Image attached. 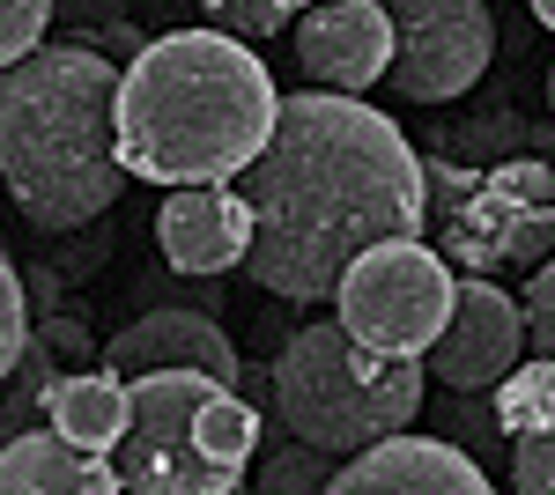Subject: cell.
Listing matches in <instances>:
<instances>
[{"label":"cell","instance_id":"6da1fadb","mask_svg":"<svg viewBox=\"0 0 555 495\" xmlns=\"http://www.w3.org/2000/svg\"><path fill=\"white\" fill-rule=\"evenodd\" d=\"M245 178L253 200V289L282 303H319L341 289V274L385 237H423L429 178L408 133L341 89L282 96L274 133Z\"/></svg>","mask_w":555,"mask_h":495},{"label":"cell","instance_id":"7a4b0ae2","mask_svg":"<svg viewBox=\"0 0 555 495\" xmlns=\"http://www.w3.org/2000/svg\"><path fill=\"white\" fill-rule=\"evenodd\" d=\"M119 82L127 67L96 44H38L0 67V178L38 230H82L127 193L119 156Z\"/></svg>","mask_w":555,"mask_h":495},{"label":"cell","instance_id":"3957f363","mask_svg":"<svg viewBox=\"0 0 555 495\" xmlns=\"http://www.w3.org/2000/svg\"><path fill=\"white\" fill-rule=\"evenodd\" d=\"M282 96L230 30H171L141 44L119 82V156L149 185H215L267 148Z\"/></svg>","mask_w":555,"mask_h":495},{"label":"cell","instance_id":"277c9868","mask_svg":"<svg viewBox=\"0 0 555 495\" xmlns=\"http://www.w3.org/2000/svg\"><path fill=\"white\" fill-rule=\"evenodd\" d=\"M429 400L423 355H378L341 318L297 326L274 355V414L282 429L319 452H363L392 429H408Z\"/></svg>","mask_w":555,"mask_h":495},{"label":"cell","instance_id":"5b68a950","mask_svg":"<svg viewBox=\"0 0 555 495\" xmlns=\"http://www.w3.org/2000/svg\"><path fill=\"white\" fill-rule=\"evenodd\" d=\"M429 178V214H437V251L460 259L474 274L504 266H541L555 251V170L533 156L512 164H460L437 156L423 164Z\"/></svg>","mask_w":555,"mask_h":495},{"label":"cell","instance_id":"8992f818","mask_svg":"<svg viewBox=\"0 0 555 495\" xmlns=\"http://www.w3.org/2000/svg\"><path fill=\"white\" fill-rule=\"evenodd\" d=\"M222 392V377L208 370H141L127 377V437L112 444V466L127 495H230L245 489V473H222L208 466L193 421Z\"/></svg>","mask_w":555,"mask_h":495},{"label":"cell","instance_id":"52a82bcc","mask_svg":"<svg viewBox=\"0 0 555 495\" xmlns=\"http://www.w3.org/2000/svg\"><path fill=\"white\" fill-rule=\"evenodd\" d=\"M452 266L423 237H385L341 274V326L378 355H429V340L452 318Z\"/></svg>","mask_w":555,"mask_h":495},{"label":"cell","instance_id":"ba28073f","mask_svg":"<svg viewBox=\"0 0 555 495\" xmlns=\"http://www.w3.org/2000/svg\"><path fill=\"white\" fill-rule=\"evenodd\" d=\"M385 15H392L385 89L408 104H452L496 60V8L489 0H385Z\"/></svg>","mask_w":555,"mask_h":495},{"label":"cell","instance_id":"9c48e42d","mask_svg":"<svg viewBox=\"0 0 555 495\" xmlns=\"http://www.w3.org/2000/svg\"><path fill=\"white\" fill-rule=\"evenodd\" d=\"M526 363V311L489 274H467L452 289V318L429 340V370L444 392H489Z\"/></svg>","mask_w":555,"mask_h":495},{"label":"cell","instance_id":"30bf717a","mask_svg":"<svg viewBox=\"0 0 555 495\" xmlns=\"http://www.w3.org/2000/svg\"><path fill=\"white\" fill-rule=\"evenodd\" d=\"M104 370L119 377H141V370H208L222 385H237L245 363H237V348H230V333L215 311L201 303H149L141 318L104 340Z\"/></svg>","mask_w":555,"mask_h":495},{"label":"cell","instance_id":"8fae6325","mask_svg":"<svg viewBox=\"0 0 555 495\" xmlns=\"http://www.w3.org/2000/svg\"><path fill=\"white\" fill-rule=\"evenodd\" d=\"M326 495H489V473L452 437H408V429H392L378 444H363L356 466H334Z\"/></svg>","mask_w":555,"mask_h":495},{"label":"cell","instance_id":"7c38bea8","mask_svg":"<svg viewBox=\"0 0 555 495\" xmlns=\"http://www.w3.org/2000/svg\"><path fill=\"white\" fill-rule=\"evenodd\" d=\"M297 67L311 75V89H371L392 67L385 0H311V15L297 23Z\"/></svg>","mask_w":555,"mask_h":495},{"label":"cell","instance_id":"4fadbf2b","mask_svg":"<svg viewBox=\"0 0 555 495\" xmlns=\"http://www.w3.org/2000/svg\"><path fill=\"white\" fill-rule=\"evenodd\" d=\"M156 237H164L171 274L215 282V274L245 266V251H253V200L230 178H215V185H171V200L156 214Z\"/></svg>","mask_w":555,"mask_h":495},{"label":"cell","instance_id":"5bb4252c","mask_svg":"<svg viewBox=\"0 0 555 495\" xmlns=\"http://www.w3.org/2000/svg\"><path fill=\"white\" fill-rule=\"evenodd\" d=\"M119 466L104 452H82L60 429H23L0 444V495H119Z\"/></svg>","mask_w":555,"mask_h":495},{"label":"cell","instance_id":"9a60e30c","mask_svg":"<svg viewBox=\"0 0 555 495\" xmlns=\"http://www.w3.org/2000/svg\"><path fill=\"white\" fill-rule=\"evenodd\" d=\"M127 377L119 370H67L52 385V400H44V421L60 429V437H75L82 452H104L127 437Z\"/></svg>","mask_w":555,"mask_h":495},{"label":"cell","instance_id":"2e32d148","mask_svg":"<svg viewBox=\"0 0 555 495\" xmlns=\"http://www.w3.org/2000/svg\"><path fill=\"white\" fill-rule=\"evenodd\" d=\"M193 437H201L208 466H222V473H245V458L259 452V407H245V400H237V385H222L208 407H201Z\"/></svg>","mask_w":555,"mask_h":495},{"label":"cell","instance_id":"e0dca14e","mask_svg":"<svg viewBox=\"0 0 555 495\" xmlns=\"http://www.w3.org/2000/svg\"><path fill=\"white\" fill-rule=\"evenodd\" d=\"M60 355H52V348H44L38 333H30V348H23V363H15V370L0 377V444H8V437H23V429H30V421H38L44 414V400H52V385H60Z\"/></svg>","mask_w":555,"mask_h":495},{"label":"cell","instance_id":"ac0fdd59","mask_svg":"<svg viewBox=\"0 0 555 495\" xmlns=\"http://www.w3.org/2000/svg\"><path fill=\"white\" fill-rule=\"evenodd\" d=\"M437 429L474 458H512V437H504V421H496V400H474V392H452L444 407H437Z\"/></svg>","mask_w":555,"mask_h":495},{"label":"cell","instance_id":"d6986e66","mask_svg":"<svg viewBox=\"0 0 555 495\" xmlns=\"http://www.w3.org/2000/svg\"><path fill=\"white\" fill-rule=\"evenodd\" d=\"M326 458H334V452H319V444H304V437H297V444H282V452L259 466V489H267V495H289V489L304 495V489H311V495H319L326 481H334Z\"/></svg>","mask_w":555,"mask_h":495},{"label":"cell","instance_id":"ffe728a7","mask_svg":"<svg viewBox=\"0 0 555 495\" xmlns=\"http://www.w3.org/2000/svg\"><path fill=\"white\" fill-rule=\"evenodd\" d=\"M23 348H30V282L8 266V251H0V377L23 363Z\"/></svg>","mask_w":555,"mask_h":495},{"label":"cell","instance_id":"44dd1931","mask_svg":"<svg viewBox=\"0 0 555 495\" xmlns=\"http://www.w3.org/2000/svg\"><path fill=\"white\" fill-rule=\"evenodd\" d=\"M201 8H208L230 38H274V30L297 15L304 0H201Z\"/></svg>","mask_w":555,"mask_h":495},{"label":"cell","instance_id":"7402d4cb","mask_svg":"<svg viewBox=\"0 0 555 495\" xmlns=\"http://www.w3.org/2000/svg\"><path fill=\"white\" fill-rule=\"evenodd\" d=\"M44 30H52V0H0V67L38 52Z\"/></svg>","mask_w":555,"mask_h":495},{"label":"cell","instance_id":"603a6c76","mask_svg":"<svg viewBox=\"0 0 555 495\" xmlns=\"http://www.w3.org/2000/svg\"><path fill=\"white\" fill-rule=\"evenodd\" d=\"M518 311H526V348L555 363V251L533 266V282H526V303H518Z\"/></svg>","mask_w":555,"mask_h":495},{"label":"cell","instance_id":"cb8c5ba5","mask_svg":"<svg viewBox=\"0 0 555 495\" xmlns=\"http://www.w3.org/2000/svg\"><path fill=\"white\" fill-rule=\"evenodd\" d=\"M512 489L555 495V429H526V437H512Z\"/></svg>","mask_w":555,"mask_h":495},{"label":"cell","instance_id":"d4e9b609","mask_svg":"<svg viewBox=\"0 0 555 495\" xmlns=\"http://www.w3.org/2000/svg\"><path fill=\"white\" fill-rule=\"evenodd\" d=\"M526 126L512 119V112H489V119H474V126H460V141H452V156L460 164H496L504 148H512Z\"/></svg>","mask_w":555,"mask_h":495},{"label":"cell","instance_id":"484cf974","mask_svg":"<svg viewBox=\"0 0 555 495\" xmlns=\"http://www.w3.org/2000/svg\"><path fill=\"white\" fill-rule=\"evenodd\" d=\"M52 23H60L67 38H96V30L127 23V0H52Z\"/></svg>","mask_w":555,"mask_h":495},{"label":"cell","instance_id":"4316f807","mask_svg":"<svg viewBox=\"0 0 555 495\" xmlns=\"http://www.w3.org/2000/svg\"><path fill=\"white\" fill-rule=\"evenodd\" d=\"M82 44H96V52H112V60H119V52H141V30H133V23H112V30H96V38H82Z\"/></svg>","mask_w":555,"mask_h":495},{"label":"cell","instance_id":"83f0119b","mask_svg":"<svg viewBox=\"0 0 555 495\" xmlns=\"http://www.w3.org/2000/svg\"><path fill=\"white\" fill-rule=\"evenodd\" d=\"M533 15H541V23H548V30H555V0H533Z\"/></svg>","mask_w":555,"mask_h":495},{"label":"cell","instance_id":"f1b7e54d","mask_svg":"<svg viewBox=\"0 0 555 495\" xmlns=\"http://www.w3.org/2000/svg\"><path fill=\"white\" fill-rule=\"evenodd\" d=\"M548 104H555V67H548Z\"/></svg>","mask_w":555,"mask_h":495}]
</instances>
